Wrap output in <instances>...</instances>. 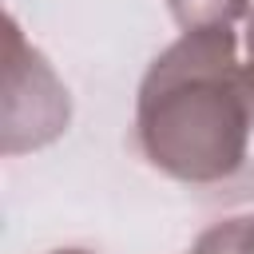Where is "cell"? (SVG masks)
I'll use <instances>...</instances> for the list:
<instances>
[{
  "label": "cell",
  "instance_id": "6da1fadb",
  "mask_svg": "<svg viewBox=\"0 0 254 254\" xmlns=\"http://www.w3.org/2000/svg\"><path fill=\"white\" fill-rule=\"evenodd\" d=\"M254 135V64H238L230 28L183 32L143 75L135 139L179 183L230 179Z\"/></svg>",
  "mask_w": 254,
  "mask_h": 254
},
{
  "label": "cell",
  "instance_id": "7a4b0ae2",
  "mask_svg": "<svg viewBox=\"0 0 254 254\" xmlns=\"http://www.w3.org/2000/svg\"><path fill=\"white\" fill-rule=\"evenodd\" d=\"M4 36V155L36 151L67 131L71 99L67 87L56 79L48 60L20 36L16 20L8 16Z\"/></svg>",
  "mask_w": 254,
  "mask_h": 254
},
{
  "label": "cell",
  "instance_id": "3957f363",
  "mask_svg": "<svg viewBox=\"0 0 254 254\" xmlns=\"http://www.w3.org/2000/svg\"><path fill=\"white\" fill-rule=\"evenodd\" d=\"M167 8L183 32H194V28H230L238 16H246L250 0H167Z\"/></svg>",
  "mask_w": 254,
  "mask_h": 254
},
{
  "label": "cell",
  "instance_id": "277c9868",
  "mask_svg": "<svg viewBox=\"0 0 254 254\" xmlns=\"http://www.w3.org/2000/svg\"><path fill=\"white\" fill-rule=\"evenodd\" d=\"M190 254H254V214H238L202 230Z\"/></svg>",
  "mask_w": 254,
  "mask_h": 254
},
{
  "label": "cell",
  "instance_id": "5b68a950",
  "mask_svg": "<svg viewBox=\"0 0 254 254\" xmlns=\"http://www.w3.org/2000/svg\"><path fill=\"white\" fill-rule=\"evenodd\" d=\"M246 56H250L246 64H254V8L246 12Z\"/></svg>",
  "mask_w": 254,
  "mask_h": 254
},
{
  "label": "cell",
  "instance_id": "8992f818",
  "mask_svg": "<svg viewBox=\"0 0 254 254\" xmlns=\"http://www.w3.org/2000/svg\"><path fill=\"white\" fill-rule=\"evenodd\" d=\"M52 254H87V250H52Z\"/></svg>",
  "mask_w": 254,
  "mask_h": 254
}]
</instances>
